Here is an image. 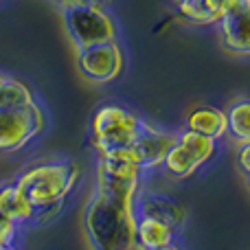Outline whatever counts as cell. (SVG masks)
Listing matches in <instances>:
<instances>
[{
	"label": "cell",
	"mask_w": 250,
	"mask_h": 250,
	"mask_svg": "<svg viewBox=\"0 0 250 250\" xmlns=\"http://www.w3.org/2000/svg\"><path fill=\"white\" fill-rule=\"evenodd\" d=\"M220 42L229 55L248 57L250 55V0L235 7L217 22Z\"/></svg>",
	"instance_id": "obj_9"
},
{
	"label": "cell",
	"mask_w": 250,
	"mask_h": 250,
	"mask_svg": "<svg viewBox=\"0 0 250 250\" xmlns=\"http://www.w3.org/2000/svg\"><path fill=\"white\" fill-rule=\"evenodd\" d=\"M77 68L82 77L90 83H112L125 70V51L119 40L82 48L77 51Z\"/></svg>",
	"instance_id": "obj_8"
},
{
	"label": "cell",
	"mask_w": 250,
	"mask_h": 250,
	"mask_svg": "<svg viewBox=\"0 0 250 250\" xmlns=\"http://www.w3.org/2000/svg\"><path fill=\"white\" fill-rule=\"evenodd\" d=\"M134 208H136L138 217H154V220H160L165 224L173 226L176 230H180L187 222V208L180 202L160 193L138 195L136 202H134Z\"/></svg>",
	"instance_id": "obj_10"
},
{
	"label": "cell",
	"mask_w": 250,
	"mask_h": 250,
	"mask_svg": "<svg viewBox=\"0 0 250 250\" xmlns=\"http://www.w3.org/2000/svg\"><path fill=\"white\" fill-rule=\"evenodd\" d=\"M248 156H250V143H239L237 145V167L244 178H248V173H250Z\"/></svg>",
	"instance_id": "obj_20"
},
{
	"label": "cell",
	"mask_w": 250,
	"mask_h": 250,
	"mask_svg": "<svg viewBox=\"0 0 250 250\" xmlns=\"http://www.w3.org/2000/svg\"><path fill=\"white\" fill-rule=\"evenodd\" d=\"M35 95L22 79L0 73V108H13V105H31L35 104Z\"/></svg>",
	"instance_id": "obj_15"
},
{
	"label": "cell",
	"mask_w": 250,
	"mask_h": 250,
	"mask_svg": "<svg viewBox=\"0 0 250 250\" xmlns=\"http://www.w3.org/2000/svg\"><path fill=\"white\" fill-rule=\"evenodd\" d=\"M242 2H248V0H202V4L207 7L208 16L213 18V22H220L226 13H230L235 7H239Z\"/></svg>",
	"instance_id": "obj_17"
},
{
	"label": "cell",
	"mask_w": 250,
	"mask_h": 250,
	"mask_svg": "<svg viewBox=\"0 0 250 250\" xmlns=\"http://www.w3.org/2000/svg\"><path fill=\"white\" fill-rule=\"evenodd\" d=\"M158 250H182L178 244H169V246H165V248H158Z\"/></svg>",
	"instance_id": "obj_21"
},
{
	"label": "cell",
	"mask_w": 250,
	"mask_h": 250,
	"mask_svg": "<svg viewBox=\"0 0 250 250\" xmlns=\"http://www.w3.org/2000/svg\"><path fill=\"white\" fill-rule=\"evenodd\" d=\"M226 114V136L235 143H250V101L237 99L224 110Z\"/></svg>",
	"instance_id": "obj_14"
},
{
	"label": "cell",
	"mask_w": 250,
	"mask_h": 250,
	"mask_svg": "<svg viewBox=\"0 0 250 250\" xmlns=\"http://www.w3.org/2000/svg\"><path fill=\"white\" fill-rule=\"evenodd\" d=\"M145 173L123 158H99L97 189L83 208V230L92 250H129L136 246V208Z\"/></svg>",
	"instance_id": "obj_1"
},
{
	"label": "cell",
	"mask_w": 250,
	"mask_h": 250,
	"mask_svg": "<svg viewBox=\"0 0 250 250\" xmlns=\"http://www.w3.org/2000/svg\"><path fill=\"white\" fill-rule=\"evenodd\" d=\"M64 26L77 51L117 40V20L110 9L68 7L62 9Z\"/></svg>",
	"instance_id": "obj_4"
},
{
	"label": "cell",
	"mask_w": 250,
	"mask_h": 250,
	"mask_svg": "<svg viewBox=\"0 0 250 250\" xmlns=\"http://www.w3.org/2000/svg\"><path fill=\"white\" fill-rule=\"evenodd\" d=\"M0 2H2V0H0Z\"/></svg>",
	"instance_id": "obj_25"
},
{
	"label": "cell",
	"mask_w": 250,
	"mask_h": 250,
	"mask_svg": "<svg viewBox=\"0 0 250 250\" xmlns=\"http://www.w3.org/2000/svg\"><path fill=\"white\" fill-rule=\"evenodd\" d=\"M178 11V18L185 22H189V24L193 26H211L215 24L213 22V18L208 16L207 7L202 4V0H198V2H178L173 4Z\"/></svg>",
	"instance_id": "obj_16"
},
{
	"label": "cell",
	"mask_w": 250,
	"mask_h": 250,
	"mask_svg": "<svg viewBox=\"0 0 250 250\" xmlns=\"http://www.w3.org/2000/svg\"><path fill=\"white\" fill-rule=\"evenodd\" d=\"M60 9L68 7H99V9H110L112 0H53Z\"/></svg>",
	"instance_id": "obj_18"
},
{
	"label": "cell",
	"mask_w": 250,
	"mask_h": 250,
	"mask_svg": "<svg viewBox=\"0 0 250 250\" xmlns=\"http://www.w3.org/2000/svg\"><path fill=\"white\" fill-rule=\"evenodd\" d=\"M79 180V167L70 160H46L22 169L16 185L35 207V222H46L60 213L64 200Z\"/></svg>",
	"instance_id": "obj_2"
},
{
	"label": "cell",
	"mask_w": 250,
	"mask_h": 250,
	"mask_svg": "<svg viewBox=\"0 0 250 250\" xmlns=\"http://www.w3.org/2000/svg\"><path fill=\"white\" fill-rule=\"evenodd\" d=\"M217 154V141L195 134L191 129H182L176 134V141L169 147L163 160V171L173 180H187L200 167L208 163Z\"/></svg>",
	"instance_id": "obj_5"
},
{
	"label": "cell",
	"mask_w": 250,
	"mask_h": 250,
	"mask_svg": "<svg viewBox=\"0 0 250 250\" xmlns=\"http://www.w3.org/2000/svg\"><path fill=\"white\" fill-rule=\"evenodd\" d=\"M180 230L165 224L154 217H138L136 215V229H134V239L136 246L143 250H158L169 244H176V237Z\"/></svg>",
	"instance_id": "obj_13"
},
{
	"label": "cell",
	"mask_w": 250,
	"mask_h": 250,
	"mask_svg": "<svg viewBox=\"0 0 250 250\" xmlns=\"http://www.w3.org/2000/svg\"><path fill=\"white\" fill-rule=\"evenodd\" d=\"M0 217L16 226L35 224V207L16 182L0 185Z\"/></svg>",
	"instance_id": "obj_11"
},
{
	"label": "cell",
	"mask_w": 250,
	"mask_h": 250,
	"mask_svg": "<svg viewBox=\"0 0 250 250\" xmlns=\"http://www.w3.org/2000/svg\"><path fill=\"white\" fill-rule=\"evenodd\" d=\"M173 141H176V134L173 132L154 127L151 123L145 121L141 132H138V136L125 149L101 156V158H123V160L138 165L143 171H154V169H158L163 165L165 156H167L169 147L173 145Z\"/></svg>",
	"instance_id": "obj_7"
},
{
	"label": "cell",
	"mask_w": 250,
	"mask_h": 250,
	"mask_svg": "<svg viewBox=\"0 0 250 250\" xmlns=\"http://www.w3.org/2000/svg\"><path fill=\"white\" fill-rule=\"evenodd\" d=\"M44 110L40 104L0 108V154H16L44 132Z\"/></svg>",
	"instance_id": "obj_6"
},
{
	"label": "cell",
	"mask_w": 250,
	"mask_h": 250,
	"mask_svg": "<svg viewBox=\"0 0 250 250\" xmlns=\"http://www.w3.org/2000/svg\"><path fill=\"white\" fill-rule=\"evenodd\" d=\"M16 233H18V226L11 224L9 220H4V217H0V248L13 246Z\"/></svg>",
	"instance_id": "obj_19"
},
{
	"label": "cell",
	"mask_w": 250,
	"mask_h": 250,
	"mask_svg": "<svg viewBox=\"0 0 250 250\" xmlns=\"http://www.w3.org/2000/svg\"><path fill=\"white\" fill-rule=\"evenodd\" d=\"M185 129L202 134L211 141H220L226 136V114L224 110L215 108V105H195L187 114Z\"/></svg>",
	"instance_id": "obj_12"
},
{
	"label": "cell",
	"mask_w": 250,
	"mask_h": 250,
	"mask_svg": "<svg viewBox=\"0 0 250 250\" xmlns=\"http://www.w3.org/2000/svg\"><path fill=\"white\" fill-rule=\"evenodd\" d=\"M145 119L134 114L125 105L104 104L95 110L90 121V141L95 151L101 156L121 151L138 136Z\"/></svg>",
	"instance_id": "obj_3"
},
{
	"label": "cell",
	"mask_w": 250,
	"mask_h": 250,
	"mask_svg": "<svg viewBox=\"0 0 250 250\" xmlns=\"http://www.w3.org/2000/svg\"><path fill=\"white\" fill-rule=\"evenodd\" d=\"M173 4H178V2H198V0H171Z\"/></svg>",
	"instance_id": "obj_22"
},
{
	"label": "cell",
	"mask_w": 250,
	"mask_h": 250,
	"mask_svg": "<svg viewBox=\"0 0 250 250\" xmlns=\"http://www.w3.org/2000/svg\"><path fill=\"white\" fill-rule=\"evenodd\" d=\"M0 250H16L13 246H4V248H0Z\"/></svg>",
	"instance_id": "obj_23"
},
{
	"label": "cell",
	"mask_w": 250,
	"mask_h": 250,
	"mask_svg": "<svg viewBox=\"0 0 250 250\" xmlns=\"http://www.w3.org/2000/svg\"><path fill=\"white\" fill-rule=\"evenodd\" d=\"M129 250H143V248H138V246H134V248H129Z\"/></svg>",
	"instance_id": "obj_24"
}]
</instances>
